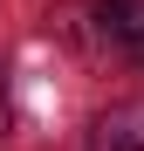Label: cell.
Masks as SVG:
<instances>
[{"label": "cell", "mask_w": 144, "mask_h": 151, "mask_svg": "<svg viewBox=\"0 0 144 151\" xmlns=\"http://www.w3.org/2000/svg\"><path fill=\"white\" fill-rule=\"evenodd\" d=\"M89 151H144V96L130 103H110L89 124Z\"/></svg>", "instance_id": "cell-1"}, {"label": "cell", "mask_w": 144, "mask_h": 151, "mask_svg": "<svg viewBox=\"0 0 144 151\" xmlns=\"http://www.w3.org/2000/svg\"><path fill=\"white\" fill-rule=\"evenodd\" d=\"M89 14H96V28H103L110 48H124V55L144 62V0H96Z\"/></svg>", "instance_id": "cell-2"}, {"label": "cell", "mask_w": 144, "mask_h": 151, "mask_svg": "<svg viewBox=\"0 0 144 151\" xmlns=\"http://www.w3.org/2000/svg\"><path fill=\"white\" fill-rule=\"evenodd\" d=\"M7 117H14V103H7V69H0V137H7Z\"/></svg>", "instance_id": "cell-3"}]
</instances>
